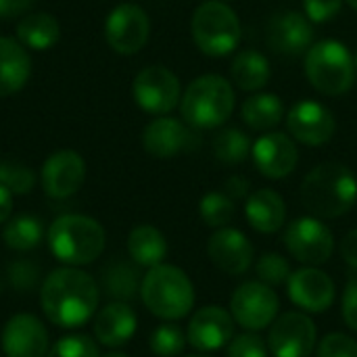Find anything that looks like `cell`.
Listing matches in <instances>:
<instances>
[{"label":"cell","instance_id":"7bdbcfd3","mask_svg":"<svg viewBox=\"0 0 357 357\" xmlns=\"http://www.w3.org/2000/svg\"><path fill=\"white\" fill-rule=\"evenodd\" d=\"M249 180L247 178H243V176H230L226 182H224V192L232 199V201H236V199H245L247 195H249Z\"/></svg>","mask_w":357,"mask_h":357},{"label":"cell","instance_id":"83f0119b","mask_svg":"<svg viewBox=\"0 0 357 357\" xmlns=\"http://www.w3.org/2000/svg\"><path fill=\"white\" fill-rule=\"evenodd\" d=\"M243 119L249 128L259 132H270L284 117V105L276 94H255L243 102Z\"/></svg>","mask_w":357,"mask_h":357},{"label":"cell","instance_id":"5b68a950","mask_svg":"<svg viewBox=\"0 0 357 357\" xmlns=\"http://www.w3.org/2000/svg\"><path fill=\"white\" fill-rule=\"evenodd\" d=\"M180 100L184 121L199 130L224 126L234 111V90L230 82L213 73L192 79Z\"/></svg>","mask_w":357,"mask_h":357},{"label":"cell","instance_id":"2e32d148","mask_svg":"<svg viewBox=\"0 0 357 357\" xmlns=\"http://www.w3.org/2000/svg\"><path fill=\"white\" fill-rule=\"evenodd\" d=\"M234 318L220 305H207L192 314L186 339L197 351H218L234 339Z\"/></svg>","mask_w":357,"mask_h":357},{"label":"cell","instance_id":"8d00e7d4","mask_svg":"<svg viewBox=\"0 0 357 357\" xmlns=\"http://www.w3.org/2000/svg\"><path fill=\"white\" fill-rule=\"evenodd\" d=\"M316 357H357V341L341 333L326 335L318 343Z\"/></svg>","mask_w":357,"mask_h":357},{"label":"cell","instance_id":"d4e9b609","mask_svg":"<svg viewBox=\"0 0 357 357\" xmlns=\"http://www.w3.org/2000/svg\"><path fill=\"white\" fill-rule=\"evenodd\" d=\"M128 253L132 261L140 268H155L163 264L167 255V241L163 232L155 226H136L128 236Z\"/></svg>","mask_w":357,"mask_h":357},{"label":"cell","instance_id":"4fadbf2b","mask_svg":"<svg viewBox=\"0 0 357 357\" xmlns=\"http://www.w3.org/2000/svg\"><path fill=\"white\" fill-rule=\"evenodd\" d=\"M86 180V161L71 149L54 151L42 165L40 182L50 199L73 197Z\"/></svg>","mask_w":357,"mask_h":357},{"label":"cell","instance_id":"f6af8a7d","mask_svg":"<svg viewBox=\"0 0 357 357\" xmlns=\"http://www.w3.org/2000/svg\"><path fill=\"white\" fill-rule=\"evenodd\" d=\"M102 357H130V356H126V354H121V351H111V354H107V356H102Z\"/></svg>","mask_w":357,"mask_h":357},{"label":"cell","instance_id":"44dd1931","mask_svg":"<svg viewBox=\"0 0 357 357\" xmlns=\"http://www.w3.org/2000/svg\"><path fill=\"white\" fill-rule=\"evenodd\" d=\"M142 146L157 159H169L197 146V136L174 117H157L144 128Z\"/></svg>","mask_w":357,"mask_h":357},{"label":"cell","instance_id":"d6986e66","mask_svg":"<svg viewBox=\"0 0 357 357\" xmlns=\"http://www.w3.org/2000/svg\"><path fill=\"white\" fill-rule=\"evenodd\" d=\"M255 167L270 180L287 178L299 161L297 146L291 136L282 132H266L251 146Z\"/></svg>","mask_w":357,"mask_h":357},{"label":"cell","instance_id":"74e56055","mask_svg":"<svg viewBox=\"0 0 357 357\" xmlns=\"http://www.w3.org/2000/svg\"><path fill=\"white\" fill-rule=\"evenodd\" d=\"M228 357H268V345L259 335L245 333L228 343Z\"/></svg>","mask_w":357,"mask_h":357},{"label":"cell","instance_id":"ba28073f","mask_svg":"<svg viewBox=\"0 0 357 357\" xmlns=\"http://www.w3.org/2000/svg\"><path fill=\"white\" fill-rule=\"evenodd\" d=\"M287 251L305 266H322L335 251V236L320 218H297L284 230Z\"/></svg>","mask_w":357,"mask_h":357},{"label":"cell","instance_id":"f546056e","mask_svg":"<svg viewBox=\"0 0 357 357\" xmlns=\"http://www.w3.org/2000/svg\"><path fill=\"white\" fill-rule=\"evenodd\" d=\"M42 238H44L42 222L29 213L10 218L2 230V241L6 243V247L13 251H21V253L36 249L42 243Z\"/></svg>","mask_w":357,"mask_h":357},{"label":"cell","instance_id":"5bb4252c","mask_svg":"<svg viewBox=\"0 0 357 357\" xmlns=\"http://www.w3.org/2000/svg\"><path fill=\"white\" fill-rule=\"evenodd\" d=\"M287 293L289 299L305 314H322L331 310L337 297L333 278L314 266L293 272L287 280Z\"/></svg>","mask_w":357,"mask_h":357},{"label":"cell","instance_id":"8fae6325","mask_svg":"<svg viewBox=\"0 0 357 357\" xmlns=\"http://www.w3.org/2000/svg\"><path fill=\"white\" fill-rule=\"evenodd\" d=\"M151 33V19L146 10L138 4L123 2L115 6L105 21L107 44L117 54H136L144 48Z\"/></svg>","mask_w":357,"mask_h":357},{"label":"cell","instance_id":"ab89813d","mask_svg":"<svg viewBox=\"0 0 357 357\" xmlns=\"http://www.w3.org/2000/svg\"><path fill=\"white\" fill-rule=\"evenodd\" d=\"M341 312L345 324L357 333V276H354L345 291H343V301H341Z\"/></svg>","mask_w":357,"mask_h":357},{"label":"cell","instance_id":"4316f807","mask_svg":"<svg viewBox=\"0 0 357 357\" xmlns=\"http://www.w3.org/2000/svg\"><path fill=\"white\" fill-rule=\"evenodd\" d=\"M270 61L257 50H243L232 61V79L241 90H259L270 82Z\"/></svg>","mask_w":357,"mask_h":357},{"label":"cell","instance_id":"e575fe53","mask_svg":"<svg viewBox=\"0 0 357 357\" xmlns=\"http://www.w3.org/2000/svg\"><path fill=\"white\" fill-rule=\"evenodd\" d=\"M255 272H257V278L259 282L268 284V287H280V284H287V280L291 278V266L289 261L278 255V253H266L257 259V266H255Z\"/></svg>","mask_w":357,"mask_h":357},{"label":"cell","instance_id":"ac0fdd59","mask_svg":"<svg viewBox=\"0 0 357 357\" xmlns=\"http://www.w3.org/2000/svg\"><path fill=\"white\" fill-rule=\"evenodd\" d=\"M268 46L284 56H299L312 48L314 25L307 15L297 10H282L272 17L266 33Z\"/></svg>","mask_w":357,"mask_h":357},{"label":"cell","instance_id":"d590c367","mask_svg":"<svg viewBox=\"0 0 357 357\" xmlns=\"http://www.w3.org/2000/svg\"><path fill=\"white\" fill-rule=\"evenodd\" d=\"M46 357H100L98 347L88 335H67L61 337Z\"/></svg>","mask_w":357,"mask_h":357},{"label":"cell","instance_id":"c3c4849f","mask_svg":"<svg viewBox=\"0 0 357 357\" xmlns=\"http://www.w3.org/2000/svg\"><path fill=\"white\" fill-rule=\"evenodd\" d=\"M354 59H356V71H357V52H356V56H354Z\"/></svg>","mask_w":357,"mask_h":357},{"label":"cell","instance_id":"836d02e7","mask_svg":"<svg viewBox=\"0 0 357 357\" xmlns=\"http://www.w3.org/2000/svg\"><path fill=\"white\" fill-rule=\"evenodd\" d=\"M0 184L13 195H27L36 186V174L19 161H0Z\"/></svg>","mask_w":357,"mask_h":357},{"label":"cell","instance_id":"60d3db41","mask_svg":"<svg viewBox=\"0 0 357 357\" xmlns=\"http://www.w3.org/2000/svg\"><path fill=\"white\" fill-rule=\"evenodd\" d=\"M33 0H0V19L8 21L15 17L25 15L31 8Z\"/></svg>","mask_w":357,"mask_h":357},{"label":"cell","instance_id":"7c38bea8","mask_svg":"<svg viewBox=\"0 0 357 357\" xmlns=\"http://www.w3.org/2000/svg\"><path fill=\"white\" fill-rule=\"evenodd\" d=\"M318 341L314 320L303 312H287L270 326L268 349L274 357H310Z\"/></svg>","mask_w":357,"mask_h":357},{"label":"cell","instance_id":"cb8c5ba5","mask_svg":"<svg viewBox=\"0 0 357 357\" xmlns=\"http://www.w3.org/2000/svg\"><path fill=\"white\" fill-rule=\"evenodd\" d=\"M245 215L253 230L261 234H274L284 226L287 205H284V199L276 190L261 188L249 195L247 205H245Z\"/></svg>","mask_w":357,"mask_h":357},{"label":"cell","instance_id":"7a4b0ae2","mask_svg":"<svg viewBox=\"0 0 357 357\" xmlns=\"http://www.w3.org/2000/svg\"><path fill=\"white\" fill-rule=\"evenodd\" d=\"M301 201L314 218H341L356 207L357 178L343 163H320L303 178Z\"/></svg>","mask_w":357,"mask_h":357},{"label":"cell","instance_id":"7dc6e473","mask_svg":"<svg viewBox=\"0 0 357 357\" xmlns=\"http://www.w3.org/2000/svg\"><path fill=\"white\" fill-rule=\"evenodd\" d=\"M186 357H209V356H186Z\"/></svg>","mask_w":357,"mask_h":357},{"label":"cell","instance_id":"52a82bcc","mask_svg":"<svg viewBox=\"0 0 357 357\" xmlns=\"http://www.w3.org/2000/svg\"><path fill=\"white\" fill-rule=\"evenodd\" d=\"M190 31L195 44L207 56H226L236 50L241 42V21L236 13L220 0H207L197 6Z\"/></svg>","mask_w":357,"mask_h":357},{"label":"cell","instance_id":"9c48e42d","mask_svg":"<svg viewBox=\"0 0 357 357\" xmlns=\"http://www.w3.org/2000/svg\"><path fill=\"white\" fill-rule=\"evenodd\" d=\"M278 307L280 301L274 289L259 280L243 282L230 299V314L234 322L247 331H264L272 326L278 316Z\"/></svg>","mask_w":357,"mask_h":357},{"label":"cell","instance_id":"603a6c76","mask_svg":"<svg viewBox=\"0 0 357 357\" xmlns=\"http://www.w3.org/2000/svg\"><path fill=\"white\" fill-rule=\"evenodd\" d=\"M31 75L27 48L13 38L0 36V98L19 92Z\"/></svg>","mask_w":357,"mask_h":357},{"label":"cell","instance_id":"7402d4cb","mask_svg":"<svg viewBox=\"0 0 357 357\" xmlns=\"http://www.w3.org/2000/svg\"><path fill=\"white\" fill-rule=\"evenodd\" d=\"M138 326V318L134 310L126 301H111L98 314H94L92 331L94 339L105 347H121L126 345Z\"/></svg>","mask_w":357,"mask_h":357},{"label":"cell","instance_id":"e0dca14e","mask_svg":"<svg viewBox=\"0 0 357 357\" xmlns=\"http://www.w3.org/2000/svg\"><path fill=\"white\" fill-rule=\"evenodd\" d=\"M2 351L6 357H46L48 331L33 314H15L2 328Z\"/></svg>","mask_w":357,"mask_h":357},{"label":"cell","instance_id":"bcb514c9","mask_svg":"<svg viewBox=\"0 0 357 357\" xmlns=\"http://www.w3.org/2000/svg\"><path fill=\"white\" fill-rule=\"evenodd\" d=\"M347 2H349V6H351V8H356L357 10V0H347Z\"/></svg>","mask_w":357,"mask_h":357},{"label":"cell","instance_id":"8992f818","mask_svg":"<svg viewBox=\"0 0 357 357\" xmlns=\"http://www.w3.org/2000/svg\"><path fill=\"white\" fill-rule=\"evenodd\" d=\"M356 73V59L339 40H322L307 50L305 75L326 96L345 94L354 86Z\"/></svg>","mask_w":357,"mask_h":357},{"label":"cell","instance_id":"3957f363","mask_svg":"<svg viewBox=\"0 0 357 357\" xmlns=\"http://www.w3.org/2000/svg\"><path fill=\"white\" fill-rule=\"evenodd\" d=\"M107 245L105 228L90 215L67 213L48 228L50 253L65 266L82 268L96 261Z\"/></svg>","mask_w":357,"mask_h":357},{"label":"cell","instance_id":"484cf974","mask_svg":"<svg viewBox=\"0 0 357 357\" xmlns=\"http://www.w3.org/2000/svg\"><path fill=\"white\" fill-rule=\"evenodd\" d=\"M61 38V25L50 13H29L17 23V40L29 50H48Z\"/></svg>","mask_w":357,"mask_h":357},{"label":"cell","instance_id":"b9f144b4","mask_svg":"<svg viewBox=\"0 0 357 357\" xmlns=\"http://www.w3.org/2000/svg\"><path fill=\"white\" fill-rule=\"evenodd\" d=\"M341 257L351 270L357 272V228L343 236V241H341Z\"/></svg>","mask_w":357,"mask_h":357},{"label":"cell","instance_id":"f35d334b","mask_svg":"<svg viewBox=\"0 0 357 357\" xmlns=\"http://www.w3.org/2000/svg\"><path fill=\"white\" fill-rule=\"evenodd\" d=\"M343 6V0H303L305 15L312 23L333 21Z\"/></svg>","mask_w":357,"mask_h":357},{"label":"cell","instance_id":"d6a6232c","mask_svg":"<svg viewBox=\"0 0 357 357\" xmlns=\"http://www.w3.org/2000/svg\"><path fill=\"white\" fill-rule=\"evenodd\" d=\"M188 339L176 324H161L151 335V351L159 357L180 356L186 347Z\"/></svg>","mask_w":357,"mask_h":357},{"label":"cell","instance_id":"9a60e30c","mask_svg":"<svg viewBox=\"0 0 357 357\" xmlns=\"http://www.w3.org/2000/svg\"><path fill=\"white\" fill-rule=\"evenodd\" d=\"M287 128L295 140L307 146H322L335 136L337 121L328 107L305 98L291 107L287 115Z\"/></svg>","mask_w":357,"mask_h":357},{"label":"cell","instance_id":"ee69618b","mask_svg":"<svg viewBox=\"0 0 357 357\" xmlns=\"http://www.w3.org/2000/svg\"><path fill=\"white\" fill-rule=\"evenodd\" d=\"M13 215V192L0 184V224H6Z\"/></svg>","mask_w":357,"mask_h":357},{"label":"cell","instance_id":"4dcf8cb0","mask_svg":"<svg viewBox=\"0 0 357 357\" xmlns=\"http://www.w3.org/2000/svg\"><path fill=\"white\" fill-rule=\"evenodd\" d=\"M253 142L238 128H224L213 138V155L226 165H238L251 155Z\"/></svg>","mask_w":357,"mask_h":357},{"label":"cell","instance_id":"277c9868","mask_svg":"<svg viewBox=\"0 0 357 357\" xmlns=\"http://www.w3.org/2000/svg\"><path fill=\"white\" fill-rule=\"evenodd\" d=\"M140 299L144 307L161 320H182L195 305V287L184 270L159 264L142 276Z\"/></svg>","mask_w":357,"mask_h":357},{"label":"cell","instance_id":"1f68e13d","mask_svg":"<svg viewBox=\"0 0 357 357\" xmlns=\"http://www.w3.org/2000/svg\"><path fill=\"white\" fill-rule=\"evenodd\" d=\"M234 201L224 192V190H213V192H207L201 203H199V213H201V220L209 226V228H226L232 218H234Z\"/></svg>","mask_w":357,"mask_h":357},{"label":"cell","instance_id":"ffe728a7","mask_svg":"<svg viewBox=\"0 0 357 357\" xmlns=\"http://www.w3.org/2000/svg\"><path fill=\"white\" fill-rule=\"evenodd\" d=\"M207 255L211 264L230 276H241L253 266V245L251 241L234 228H220L211 234L207 243Z\"/></svg>","mask_w":357,"mask_h":357},{"label":"cell","instance_id":"f1b7e54d","mask_svg":"<svg viewBox=\"0 0 357 357\" xmlns=\"http://www.w3.org/2000/svg\"><path fill=\"white\" fill-rule=\"evenodd\" d=\"M140 272L136 266L128 264V261H113L102 270V287L105 293L115 299V301H130L140 293Z\"/></svg>","mask_w":357,"mask_h":357},{"label":"cell","instance_id":"30bf717a","mask_svg":"<svg viewBox=\"0 0 357 357\" xmlns=\"http://www.w3.org/2000/svg\"><path fill=\"white\" fill-rule=\"evenodd\" d=\"M136 105L151 115H167L180 102V79L163 65L144 67L132 84Z\"/></svg>","mask_w":357,"mask_h":357},{"label":"cell","instance_id":"6da1fadb","mask_svg":"<svg viewBox=\"0 0 357 357\" xmlns=\"http://www.w3.org/2000/svg\"><path fill=\"white\" fill-rule=\"evenodd\" d=\"M98 284L82 268L65 266L52 270L40 289V307L48 322L59 328H79L98 310Z\"/></svg>","mask_w":357,"mask_h":357}]
</instances>
